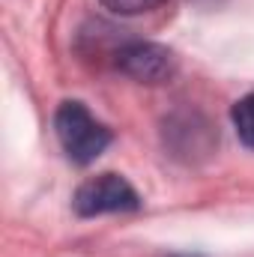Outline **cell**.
<instances>
[{
    "label": "cell",
    "instance_id": "cell-6",
    "mask_svg": "<svg viewBox=\"0 0 254 257\" xmlns=\"http://www.w3.org/2000/svg\"><path fill=\"white\" fill-rule=\"evenodd\" d=\"M174 257H203V254H174Z\"/></svg>",
    "mask_w": 254,
    "mask_h": 257
},
{
    "label": "cell",
    "instance_id": "cell-3",
    "mask_svg": "<svg viewBox=\"0 0 254 257\" xmlns=\"http://www.w3.org/2000/svg\"><path fill=\"white\" fill-rule=\"evenodd\" d=\"M114 63L123 75L141 81V84H165L177 72L174 51H168L165 45H156V42H126V45H120L117 54H114Z\"/></svg>",
    "mask_w": 254,
    "mask_h": 257
},
{
    "label": "cell",
    "instance_id": "cell-2",
    "mask_svg": "<svg viewBox=\"0 0 254 257\" xmlns=\"http://www.w3.org/2000/svg\"><path fill=\"white\" fill-rule=\"evenodd\" d=\"M72 206H75L78 215L93 218V215H102V212L138 209L141 197L120 174H99V177H90L78 186V192L72 197Z\"/></svg>",
    "mask_w": 254,
    "mask_h": 257
},
{
    "label": "cell",
    "instance_id": "cell-4",
    "mask_svg": "<svg viewBox=\"0 0 254 257\" xmlns=\"http://www.w3.org/2000/svg\"><path fill=\"white\" fill-rule=\"evenodd\" d=\"M230 120H233V128H236L239 141H242L245 147H251V150H254V93L242 96V99L233 105Z\"/></svg>",
    "mask_w": 254,
    "mask_h": 257
},
{
    "label": "cell",
    "instance_id": "cell-5",
    "mask_svg": "<svg viewBox=\"0 0 254 257\" xmlns=\"http://www.w3.org/2000/svg\"><path fill=\"white\" fill-rule=\"evenodd\" d=\"M162 3L165 0H102V6L111 9L114 15H141V12H150Z\"/></svg>",
    "mask_w": 254,
    "mask_h": 257
},
{
    "label": "cell",
    "instance_id": "cell-1",
    "mask_svg": "<svg viewBox=\"0 0 254 257\" xmlns=\"http://www.w3.org/2000/svg\"><path fill=\"white\" fill-rule=\"evenodd\" d=\"M54 132L63 153L75 165L96 162L111 144V128L99 123L81 102H63L54 114Z\"/></svg>",
    "mask_w": 254,
    "mask_h": 257
}]
</instances>
